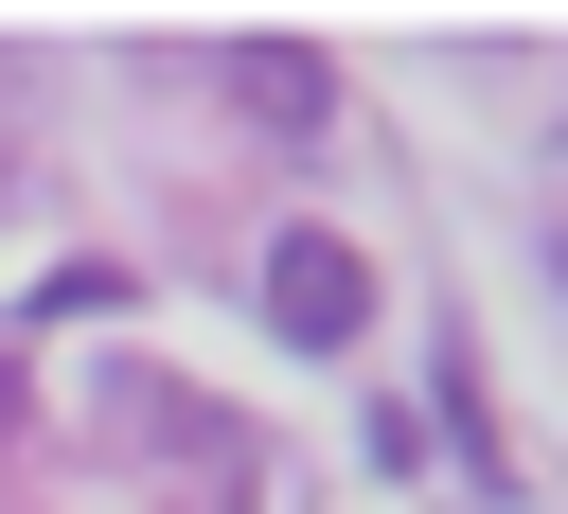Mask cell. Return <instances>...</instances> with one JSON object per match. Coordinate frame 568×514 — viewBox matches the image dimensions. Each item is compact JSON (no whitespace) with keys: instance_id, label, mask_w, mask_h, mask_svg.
Segmentation results:
<instances>
[{"instance_id":"obj_1","label":"cell","mask_w":568,"mask_h":514,"mask_svg":"<svg viewBox=\"0 0 568 514\" xmlns=\"http://www.w3.org/2000/svg\"><path fill=\"white\" fill-rule=\"evenodd\" d=\"M373 319V266L337 248V230H266V337H302V354H337Z\"/></svg>"},{"instance_id":"obj_2","label":"cell","mask_w":568,"mask_h":514,"mask_svg":"<svg viewBox=\"0 0 568 514\" xmlns=\"http://www.w3.org/2000/svg\"><path fill=\"white\" fill-rule=\"evenodd\" d=\"M213 71H231V106H248V124H284V142H302V124H320V106H337V71H320V53H302V35H231V53H213Z\"/></svg>"},{"instance_id":"obj_3","label":"cell","mask_w":568,"mask_h":514,"mask_svg":"<svg viewBox=\"0 0 568 514\" xmlns=\"http://www.w3.org/2000/svg\"><path fill=\"white\" fill-rule=\"evenodd\" d=\"M18 425H36V372H18V337H0V443H18Z\"/></svg>"}]
</instances>
